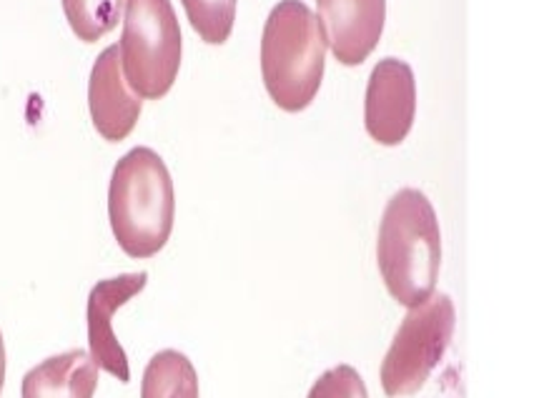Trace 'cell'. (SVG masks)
Listing matches in <instances>:
<instances>
[{
	"instance_id": "obj_12",
	"label": "cell",
	"mask_w": 534,
	"mask_h": 398,
	"mask_svg": "<svg viewBox=\"0 0 534 398\" xmlns=\"http://www.w3.org/2000/svg\"><path fill=\"white\" fill-rule=\"evenodd\" d=\"M70 30L83 43H96L116 28L126 0H60Z\"/></svg>"
},
{
	"instance_id": "obj_5",
	"label": "cell",
	"mask_w": 534,
	"mask_h": 398,
	"mask_svg": "<svg viewBox=\"0 0 534 398\" xmlns=\"http://www.w3.org/2000/svg\"><path fill=\"white\" fill-rule=\"evenodd\" d=\"M454 303L447 293H432L411 306L381 361V389L389 398L417 393L447 353L454 333Z\"/></svg>"
},
{
	"instance_id": "obj_13",
	"label": "cell",
	"mask_w": 534,
	"mask_h": 398,
	"mask_svg": "<svg viewBox=\"0 0 534 398\" xmlns=\"http://www.w3.org/2000/svg\"><path fill=\"white\" fill-rule=\"evenodd\" d=\"M188 23L211 46L229 40L236 20V0H181Z\"/></svg>"
},
{
	"instance_id": "obj_7",
	"label": "cell",
	"mask_w": 534,
	"mask_h": 398,
	"mask_svg": "<svg viewBox=\"0 0 534 398\" xmlns=\"http://www.w3.org/2000/svg\"><path fill=\"white\" fill-rule=\"evenodd\" d=\"M148 273H121L113 278L98 281L88 293V346L91 359L98 369L116 376L121 383L131 381V366L123 346L113 333V313L134 296L146 288Z\"/></svg>"
},
{
	"instance_id": "obj_6",
	"label": "cell",
	"mask_w": 534,
	"mask_h": 398,
	"mask_svg": "<svg viewBox=\"0 0 534 398\" xmlns=\"http://www.w3.org/2000/svg\"><path fill=\"white\" fill-rule=\"evenodd\" d=\"M417 80L407 60L381 58L369 76L364 98V123L381 146H399L414 126Z\"/></svg>"
},
{
	"instance_id": "obj_14",
	"label": "cell",
	"mask_w": 534,
	"mask_h": 398,
	"mask_svg": "<svg viewBox=\"0 0 534 398\" xmlns=\"http://www.w3.org/2000/svg\"><path fill=\"white\" fill-rule=\"evenodd\" d=\"M306 398H369V391L359 371L349 363H339L314 381Z\"/></svg>"
},
{
	"instance_id": "obj_11",
	"label": "cell",
	"mask_w": 534,
	"mask_h": 398,
	"mask_svg": "<svg viewBox=\"0 0 534 398\" xmlns=\"http://www.w3.org/2000/svg\"><path fill=\"white\" fill-rule=\"evenodd\" d=\"M141 398H198V376L188 356L176 349L154 353L144 371Z\"/></svg>"
},
{
	"instance_id": "obj_8",
	"label": "cell",
	"mask_w": 534,
	"mask_h": 398,
	"mask_svg": "<svg viewBox=\"0 0 534 398\" xmlns=\"http://www.w3.org/2000/svg\"><path fill=\"white\" fill-rule=\"evenodd\" d=\"M319 23L334 58L361 66L377 48L387 20V0H316Z\"/></svg>"
},
{
	"instance_id": "obj_15",
	"label": "cell",
	"mask_w": 534,
	"mask_h": 398,
	"mask_svg": "<svg viewBox=\"0 0 534 398\" xmlns=\"http://www.w3.org/2000/svg\"><path fill=\"white\" fill-rule=\"evenodd\" d=\"M5 383V343H3V333H0V391Z\"/></svg>"
},
{
	"instance_id": "obj_1",
	"label": "cell",
	"mask_w": 534,
	"mask_h": 398,
	"mask_svg": "<svg viewBox=\"0 0 534 398\" xmlns=\"http://www.w3.org/2000/svg\"><path fill=\"white\" fill-rule=\"evenodd\" d=\"M442 234L429 198L417 188H401L389 198L377 236V263L391 298L419 306L437 288Z\"/></svg>"
},
{
	"instance_id": "obj_9",
	"label": "cell",
	"mask_w": 534,
	"mask_h": 398,
	"mask_svg": "<svg viewBox=\"0 0 534 398\" xmlns=\"http://www.w3.org/2000/svg\"><path fill=\"white\" fill-rule=\"evenodd\" d=\"M144 100L128 88L121 70L118 46H108L91 68L88 80V108L93 126L101 136L118 143L136 128Z\"/></svg>"
},
{
	"instance_id": "obj_10",
	"label": "cell",
	"mask_w": 534,
	"mask_h": 398,
	"mask_svg": "<svg viewBox=\"0 0 534 398\" xmlns=\"http://www.w3.org/2000/svg\"><path fill=\"white\" fill-rule=\"evenodd\" d=\"M98 366L91 353L70 349L40 361L23 376L20 398H93Z\"/></svg>"
},
{
	"instance_id": "obj_2",
	"label": "cell",
	"mask_w": 534,
	"mask_h": 398,
	"mask_svg": "<svg viewBox=\"0 0 534 398\" xmlns=\"http://www.w3.org/2000/svg\"><path fill=\"white\" fill-rule=\"evenodd\" d=\"M176 194L168 165L154 148L128 151L111 173L108 218L118 246L131 258H151L174 231Z\"/></svg>"
},
{
	"instance_id": "obj_3",
	"label": "cell",
	"mask_w": 534,
	"mask_h": 398,
	"mask_svg": "<svg viewBox=\"0 0 534 398\" xmlns=\"http://www.w3.org/2000/svg\"><path fill=\"white\" fill-rule=\"evenodd\" d=\"M326 66L319 16L304 0H279L262 36L263 86L279 108L296 113L316 98Z\"/></svg>"
},
{
	"instance_id": "obj_4",
	"label": "cell",
	"mask_w": 534,
	"mask_h": 398,
	"mask_svg": "<svg viewBox=\"0 0 534 398\" xmlns=\"http://www.w3.org/2000/svg\"><path fill=\"white\" fill-rule=\"evenodd\" d=\"M123 33L118 43L121 70L141 100L164 98L174 86L184 38L171 0H126Z\"/></svg>"
}]
</instances>
